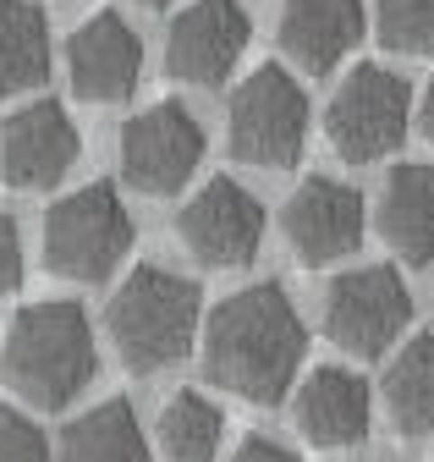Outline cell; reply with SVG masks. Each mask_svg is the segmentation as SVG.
Masks as SVG:
<instances>
[{"instance_id": "6da1fadb", "label": "cell", "mask_w": 434, "mask_h": 462, "mask_svg": "<svg viewBox=\"0 0 434 462\" xmlns=\"http://www.w3.org/2000/svg\"><path fill=\"white\" fill-rule=\"evenodd\" d=\"M198 353H203V374L214 391L242 396L253 408H276L297 385L308 330L286 298V286L253 281L209 309L198 330Z\"/></svg>"}, {"instance_id": "7a4b0ae2", "label": "cell", "mask_w": 434, "mask_h": 462, "mask_svg": "<svg viewBox=\"0 0 434 462\" xmlns=\"http://www.w3.org/2000/svg\"><path fill=\"white\" fill-rule=\"evenodd\" d=\"M94 374H99V341L77 303L50 298L17 309V319L6 325V346H0V380L12 385V396L56 413L94 385Z\"/></svg>"}, {"instance_id": "3957f363", "label": "cell", "mask_w": 434, "mask_h": 462, "mask_svg": "<svg viewBox=\"0 0 434 462\" xmlns=\"http://www.w3.org/2000/svg\"><path fill=\"white\" fill-rule=\"evenodd\" d=\"M198 330H203L198 286L166 264H138L104 309V336L132 374H159L182 364L198 346Z\"/></svg>"}, {"instance_id": "277c9868", "label": "cell", "mask_w": 434, "mask_h": 462, "mask_svg": "<svg viewBox=\"0 0 434 462\" xmlns=\"http://www.w3.org/2000/svg\"><path fill=\"white\" fill-rule=\"evenodd\" d=\"M132 237L138 226L122 204V193L111 182H88V188H72L61 193L56 204L44 209V264L56 270L61 281H111L116 264L132 254Z\"/></svg>"}, {"instance_id": "5b68a950", "label": "cell", "mask_w": 434, "mask_h": 462, "mask_svg": "<svg viewBox=\"0 0 434 462\" xmlns=\"http://www.w3.org/2000/svg\"><path fill=\"white\" fill-rule=\"evenodd\" d=\"M308 143V94L286 67H253L226 105V149L242 165L286 171Z\"/></svg>"}, {"instance_id": "8992f818", "label": "cell", "mask_w": 434, "mask_h": 462, "mask_svg": "<svg viewBox=\"0 0 434 462\" xmlns=\"http://www.w3.org/2000/svg\"><path fill=\"white\" fill-rule=\"evenodd\" d=\"M407 122H412V94L379 61H357L324 105V138L347 165H374L391 149H402Z\"/></svg>"}, {"instance_id": "52a82bcc", "label": "cell", "mask_w": 434, "mask_h": 462, "mask_svg": "<svg viewBox=\"0 0 434 462\" xmlns=\"http://www.w3.org/2000/svg\"><path fill=\"white\" fill-rule=\"evenodd\" d=\"M412 319V292L391 264H363L324 286V336L352 358L391 353Z\"/></svg>"}, {"instance_id": "ba28073f", "label": "cell", "mask_w": 434, "mask_h": 462, "mask_svg": "<svg viewBox=\"0 0 434 462\" xmlns=\"http://www.w3.org/2000/svg\"><path fill=\"white\" fill-rule=\"evenodd\" d=\"M203 160V122L182 99H159L122 127V182L143 199H171Z\"/></svg>"}, {"instance_id": "9c48e42d", "label": "cell", "mask_w": 434, "mask_h": 462, "mask_svg": "<svg viewBox=\"0 0 434 462\" xmlns=\"http://www.w3.org/2000/svg\"><path fill=\"white\" fill-rule=\"evenodd\" d=\"M176 237L182 248L209 264V270H237L253 264V254L264 248V204L231 182V177H209L176 215Z\"/></svg>"}, {"instance_id": "30bf717a", "label": "cell", "mask_w": 434, "mask_h": 462, "mask_svg": "<svg viewBox=\"0 0 434 462\" xmlns=\"http://www.w3.org/2000/svg\"><path fill=\"white\" fill-rule=\"evenodd\" d=\"M248 39H253V17L242 0H193L171 17L166 72L193 88H221L237 72Z\"/></svg>"}, {"instance_id": "8fae6325", "label": "cell", "mask_w": 434, "mask_h": 462, "mask_svg": "<svg viewBox=\"0 0 434 462\" xmlns=\"http://www.w3.org/2000/svg\"><path fill=\"white\" fill-rule=\"evenodd\" d=\"M77 154H83V138L67 105L56 99H28L0 127V177H6V188H23V193L56 188L77 165Z\"/></svg>"}, {"instance_id": "7c38bea8", "label": "cell", "mask_w": 434, "mask_h": 462, "mask_svg": "<svg viewBox=\"0 0 434 462\" xmlns=\"http://www.w3.org/2000/svg\"><path fill=\"white\" fill-rule=\"evenodd\" d=\"M67 78L88 105H122L143 78V39L122 12H94L67 39Z\"/></svg>"}, {"instance_id": "4fadbf2b", "label": "cell", "mask_w": 434, "mask_h": 462, "mask_svg": "<svg viewBox=\"0 0 434 462\" xmlns=\"http://www.w3.org/2000/svg\"><path fill=\"white\" fill-rule=\"evenodd\" d=\"M363 193L330 177H308L281 209V231L303 264H336L363 243Z\"/></svg>"}, {"instance_id": "5bb4252c", "label": "cell", "mask_w": 434, "mask_h": 462, "mask_svg": "<svg viewBox=\"0 0 434 462\" xmlns=\"http://www.w3.org/2000/svg\"><path fill=\"white\" fill-rule=\"evenodd\" d=\"M297 430L308 446L319 451H341V446H363L374 430V391L357 369L341 364H319L303 385H297Z\"/></svg>"}, {"instance_id": "9a60e30c", "label": "cell", "mask_w": 434, "mask_h": 462, "mask_svg": "<svg viewBox=\"0 0 434 462\" xmlns=\"http://www.w3.org/2000/svg\"><path fill=\"white\" fill-rule=\"evenodd\" d=\"M363 28H368L363 0H281L276 44L286 50V61H297V72L324 78L341 67V55L363 44Z\"/></svg>"}, {"instance_id": "2e32d148", "label": "cell", "mask_w": 434, "mask_h": 462, "mask_svg": "<svg viewBox=\"0 0 434 462\" xmlns=\"http://www.w3.org/2000/svg\"><path fill=\"white\" fill-rule=\"evenodd\" d=\"M379 237L402 264H434V165H396L379 193Z\"/></svg>"}, {"instance_id": "e0dca14e", "label": "cell", "mask_w": 434, "mask_h": 462, "mask_svg": "<svg viewBox=\"0 0 434 462\" xmlns=\"http://www.w3.org/2000/svg\"><path fill=\"white\" fill-rule=\"evenodd\" d=\"M56 462H149V440H143L132 402L111 396V402H99V408L77 413L61 430Z\"/></svg>"}, {"instance_id": "ac0fdd59", "label": "cell", "mask_w": 434, "mask_h": 462, "mask_svg": "<svg viewBox=\"0 0 434 462\" xmlns=\"http://www.w3.org/2000/svg\"><path fill=\"white\" fill-rule=\"evenodd\" d=\"M50 78V17L39 0H0V99L44 88Z\"/></svg>"}, {"instance_id": "d6986e66", "label": "cell", "mask_w": 434, "mask_h": 462, "mask_svg": "<svg viewBox=\"0 0 434 462\" xmlns=\"http://www.w3.org/2000/svg\"><path fill=\"white\" fill-rule=\"evenodd\" d=\"M385 413L402 435H434V330L412 336L385 369Z\"/></svg>"}, {"instance_id": "ffe728a7", "label": "cell", "mask_w": 434, "mask_h": 462, "mask_svg": "<svg viewBox=\"0 0 434 462\" xmlns=\"http://www.w3.org/2000/svg\"><path fill=\"white\" fill-rule=\"evenodd\" d=\"M154 435H159L166 462H214L221 457V440H226V413L203 391H176L159 408Z\"/></svg>"}, {"instance_id": "44dd1931", "label": "cell", "mask_w": 434, "mask_h": 462, "mask_svg": "<svg viewBox=\"0 0 434 462\" xmlns=\"http://www.w3.org/2000/svg\"><path fill=\"white\" fill-rule=\"evenodd\" d=\"M374 28L396 55H434V0H374Z\"/></svg>"}, {"instance_id": "7402d4cb", "label": "cell", "mask_w": 434, "mask_h": 462, "mask_svg": "<svg viewBox=\"0 0 434 462\" xmlns=\"http://www.w3.org/2000/svg\"><path fill=\"white\" fill-rule=\"evenodd\" d=\"M0 462H56L44 430L23 408H0Z\"/></svg>"}, {"instance_id": "603a6c76", "label": "cell", "mask_w": 434, "mask_h": 462, "mask_svg": "<svg viewBox=\"0 0 434 462\" xmlns=\"http://www.w3.org/2000/svg\"><path fill=\"white\" fill-rule=\"evenodd\" d=\"M17 281H23V231H17V220L6 209H0V298H12Z\"/></svg>"}, {"instance_id": "cb8c5ba5", "label": "cell", "mask_w": 434, "mask_h": 462, "mask_svg": "<svg viewBox=\"0 0 434 462\" xmlns=\"http://www.w3.org/2000/svg\"><path fill=\"white\" fill-rule=\"evenodd\" d=\"M231 462H303L292 446H281V440H269V435H248L237 451H231Z\"/></svg>"}, {"instance_id": "d4e9b609", "label": "cell", "mask_w": 434, "mask_h": 462, "mask_svg": "<svg viewBox=\"0 0 434 462\" xmlns=\"http://www.w3.org/2000/svg\"><path fill=\"white\" fill-rule=\"evenodd\" d=\"M418 122H423V133H429V143H434V78H429V88H423V105H418Z\"/></svg>"}, {"instance_id": "484cf974", "label": "cell", "mask_w": 434, "mask_h": 462, "mask_svg": "<svg viewBox=\"0 0 434 462\" xmlns=\"http://www.w3.org/2000/svg\"><path fill=\"white\" fill-rule=\"evenodd\" d=\"M138 6H166V0H138Z\"/></svg>"}]
</instances>
